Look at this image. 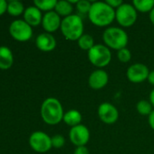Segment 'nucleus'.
<instances>
[{
	"mask_svg": "<svg viewBox=\"0 0 154 154\" xmlns=\"http://www.w3.org/2000/svg\"><path fill=\"white\" fill-rule=\"evenodd\" d=\"M98 116L106 125H113L119 118L118 109L110 103H102L98 107Z\"/></svg>",
	"mask_w": 154,
	"mask_h": 154,
	"instance_id": "nucleus-11",
	"label": "nucleus"
},
{
	"mask_svg": "<svg viewBox=\"0 0 154 154\" xmlns=\"http://www.w3.org/2000/svg\"><path fill=\"white\" fill-rule=\"evenodd\" d=\"M7 12L10 15L18 16L25 12L24 5L17 0H11L7 2Z\"/></svg>",
	"mask_w": 154,
	"mask_h": 154,
	"instance_id": "nucleus-20",
	"label": "nucleus"
},
{
	"mask_svg": "<svg viewBox=\"0 0 154 154\" xmlns=\"http://www.w3.org/2000/svg\"><path fill=\"white\" fill-rule=\"evenodd\" d=\"M57 1L56 0H34V4L41 11L51 12L55 8Z\"/></svg>",
	"mask_w": 154,
	"mask_h": 154,
	"instance_id": "nucleus-22",
	"label": "nucleus"
},
{
	"mask_svg": "<svg viewBox=\"0 0 154 154\" xmlns=\"http://www.w3.org/2000/svg\"><path fill=\"white\" fill-rule=\"evenodd\" d=\"M111 7H113L114 10H116L117 8H119L123 4V2L122 0H106L105 1Z\"/></svg>",
	"mask_w": 154,
	"mask_h": 154,
	"instance_id": "nucleus-27",
	"label": "nucleus"
},
{
	"mask_svg": "<svg viewBox=\"0 0 154 154\" xmlns=\"http://www.w3.org/2000/svg\"><path fill=\"white\" fill-rule=\"evenodd\" d=\"M136 110L137 112L142 115V116H150L152 114V112L153 111V106L151 104L150 101L148 100H141L137 103L136 105Z\"/></svg>",
	"mask_w": 154,
	"mask_h": 154,
	"instance_id": "nucleus-23",
	"label": "nucleus"
},
{
	"mask_svg": "<svg viewBox=\"0 0 154 154\" xmlns=\"http://www.w3.org/2000/svg\"><path fill=\"white\" fill-rule=\"evenodd\" d=\"M64 108L61 102L54 97L44 100L41 106V116L44 122L49 125H58L64 118Z\"/></svg>",
	"mask_w": 154,
	"mask_h": 154,
	"instance_id": "nucleus-2",
	"label": "nucleus"
},
{
	"mask_svg": "<svg viewBox=\"0 0 154 154\" xmlns=\"http://www.w3.org/2000/svg\"><path fill=\"white\" fill-rule=\"evenodd\" d=\"M150 70L148 67L143 63H134L131 65L126 72L127 79L132 83H142L148 79Z\"/></svg>",
	"mask_w": 154,
	"mask_h": 154,
	"instance_id": "nucleus-9",
	"label": "nucleus"
},
{
	"mask_svg": "<svg viewBox=\"0 0 154 154\" xmlns=\"http://www.w3.org/2000/svg\"><path fill=\"white\" fill-rule=\"evenodd\" d=\"M9 32L16 41L26 42L31 39L33 35V29L32 26L29 25L25 20H15L10 24Z\"/></svg>",
	"mask_w": 154,
	"mask_h": 154,
	"instance_id": "nucleus-7",
	"label": "nucleus"
},
{
	"mask_svg": "<svg viewBox=\"0 0 154 154\" xmlns=\"http://www.w3.org/2000/svg\"><path fill=\"white\" fill-rule=\"evenodd\" d=\"M77 44L80 49L84 51H89L95 45L93 36L90 34H84V33L78 39Z\"/></svg>",
	"mask_w": 154,
	"mask_h": 154,
	"instance_id": "nucleus-21",
	"label": "nucleus"
},
{
	"mask_svg": "<svg viewBox=\"0 0 154 154\" xmlns=\"http://www.w3.org/2000/svg\"><path fill=\"white\" fill-rule=\"evenodd\" d=\"M150 21H151V23L154 25V8L151 11V13H150Z\"/></svg>",
	"mask_w": 154,
	"mask_h": 154,
	"instance_id": "nucleus-33",
	"label": "nucleus"
},
{
	"mask_svg": "<svg viewBox=\"0 0 154 154\" xmlns=\"http://www.w3.org/2000/svg\"><path fill=\"white\" fill-rule=\"evenodd\" d=\"M103 40L109 49L118 51L121 49L126 48L129 42V37L127 32L122 28L108 27L103 33Z\"/></svg>",
	"mask_w": 154,
	"mask_h": 154,
	"instance_id": "nucleus-4",
	"label": "nucleus"
},
{
	"mask_svg": "<svg viewBox=\"0 0 154 154\" xmlns=\"http://www.w3.org/2000/svg\"><path fill=\"white\" fill-rule=\"evenodd\" d=\"M117 58L121 62L127 63L132 59V53L128 48H123L117 51Z\"/></svg>",
	"mask_w": 154,
	"mask_h": 154,
	"instance_id": "nucleus-25",
	"label": "nucleus"
},
{
	"mask_svg": "<svg viewBox=\"0 0 154 154\" xmlns=\"http://www.w3.org/2000/svg\"><path fill=\"white\" fill-rule=\"evenodd\" d=\"M92 4L93 3L88 0H79L77 1L75 7L80 14H88L91 10Z\"/></svg>",
	"mask_w": 154,
	"mask_h": 154,
	"instance_id": "nucleus-24",
	"label": "nucleus"
},
{
	"mask_svg": "<svg viewBox=\"0 0 154 154\" xmlns=\"http://www.w3.org/2000/svg\"><path fill=\"white\" fill-rule=\"evenodd\" d=\"M69 138L71 143L76 147L85 146L90 140V131L85 125L81 124L79 125L71 127Z\"/></svg>",
	"mask_w": 154,
	"mask_h": 154,
	"instance_id": "nucleus-10",
	"label": "nucleus"
},
{
	"mask_svg": "<svg viewBox=\"0 0 154 154\" xmlns=\"http://www.w3.org/2000/svg\"><path fill=\"white\" fill-rule=\"evenodd\" d=\"M149 101L151 102V104L152 105V106L154 107V88L151 91L150 93V97H149Z\"/></svg>",
	"mask_w": 154,
	"mask_h": 154,
	"instance_id": "nucleus-32",
	"label": "nucleus"
},
{
	"mask_svg": "<svg viewBox=\"0 0 154 154\" xmlns=\"http://www.w3.org/2000/svg\"><path fill=\"white\" fill-rule=\"evenodd\" d=\"M54 11L60 16H64V17H67V16L73 14L74 6H73V4L70 1L60 0V1H57Z\"/></svg>",
	"mask_w": 154,
	"mask_h": 154,
	"instance_id": "nucleus-18",
	"label": "nucleus"
},
{
	"mask_svg": "<svg viewBox=\"0 0 154 154\" xmlns=\"http://www.w3.org/2000/svg\"><path fill=\"white\" fill-rule=\"evenodd\" d=\"M74 154H90V152L86 146H80V147H76V149L74 152Z\"/></svg>",
	"mask_w": 154,
	"mask_h": 154,
	"instance_id": "nucleus-28",
	"label": "nucleus"
},
{
	"mask_svg": "<svg viewBox=\"0 0 154 154\" xmlns=\"http://www.w3.org/2000/svg\"><path fill=\"white\" fill-rule=\"evenodd\" d=\"M147 80L149 81V83L151 85H152L154 87V70L150 71V74H149V77H148V79Z\"/></svg>",
	"mask_w": 154,
	"mask_h": 154,
	"instance_id": "nucleus-31",
	"label": "nucleus"
},
{
	"mask_svg": "<svg viewBox=\"0 0 154 154\" xmlns=\"http://www.w3.org/2000/svg\"><path fill=\"white\" fill-rule=\"evenodd\" d=\"M24 19L25 21L31 26H37L42 23L43 15L41 10H39L36 6H28L24 12Z\"/></svg>",
	"mask_w": 154,
	"mask_h": 154,
	"instance_id": "nucleus-15",
	"label": "nucleus"
},
{
	"mask_svg": "<svg viewBox=\"0 0 154 154\" xmlns=\"http://www.w3.org/2000/svg\"><path fill=\"white\" fill-rule=\"evenodd\" d=\"M149 125L151 128L154 130V110L152 112V114L149 116Z\"/></svg>",
	"mask_w": 154,
	"mask_h": 154,
	"instance_id": "nucleus-30",
	"label": "nucleus"
},
{
	"mask_svg": "<svg viewBox=\"0 0 154 154\" xmlns=\"http://www.w3.org/2000/svg\"><path fill=\"white\" fill-rule=\"evenodd\" d=\"M90 22L98 27H106L115 20V10L106 2H93L88 14Z\"/></svg>",
	"mask_w": 154,
	"mask_h": 154,
	"instance_id": "nucleus-1",
	"label": "nucleus"
},
{
	"mask_svg": "<svg viewBox=\"0 0 154 154\" xmlns=\"http://www.w3.org/2000/svg\"><path fill=\"white\" fill-rule=\"evenodd\" d=\"M35 44H36V47L40 51L48 52V51H52L55 49L56 40L51 33L44 32V33H40L36 37Z\"/></svg>",
	"mask_w": 154,
	"mask_h": 154,
	"instance_id": "nucleus-14",
	"label": "nucleus"
},
{
	"mask_svg": "<svg viewBox=\"0 0 154 154\" xmlns=\"http://www.w3.org/2000/svg\"><path fill=\"white\" fill-rule=\"evenodd\" d=\"M133 5L136 9V11L141 13H151L154 8L153 0H134L133 2Z\"/></svg>",
	"mask_w": 154,
	"mask_h": 154,
	"instance_id": "nucleus-19",
	"label": "nucleus"
},
{
	"mask_svg": "<svg viewBox=\"0 0 154 154\" xmlns=\"http://www.w3.org/2000/svg\"><path fill=\"white\" fill-rule=\"evenodd\" d=\"M137 11L133 4L123 3L115 10V20L123 27H131L137 21Z\"/></svg>",
	"mask_w": 154,
	"mask_h": 154,
	"instance_id": "nucleus-6",
	"label": "nucleus"
},
{
	"mask_svg": "<svg viewBox=\"0 0 154 154\" xmlns=\"http://www.w3.org/2000/svg\"><path fill=\"white\" fill-rule=\"evenodd\" d=\"M29 144L31 148L39 153L47 152L52 146L51 137L44 132H34L29 138Z\"/></svg>",
	"mask_w": 154,
	"mask_h": 154,
	"instance_id": "nucleus-8",
	"label": "nucleus"
},
{
	"mask_svg": "<svg viewBox=\"0 0 154 154\" xmlns=\"http://www.w3.org/2000/svg\"><path fill=\"white\" fill-rule=\"evenodd\" d=\"M14 57L11 50L6 46H0V69H7L12 67Z\"/></svg>",
	"mask_w": 154,
	"mask_h": 154,
	"instance_id": "nucleus-16",
	"label": "nucleus"
},
{
	"mask_svg": "<svg viewBox=\"0 0 154 154\" xmlns=\"http://www.w3.org/2000/svg\"><path fill=\"white\" fill-rule=\"evenodd\" d=\"M82 119H83L82 114L78 110L72 109V110H69L66 113H64L63 121L67 125H69L71 127H74V126L81 125Z\"/></svg>",
	"mask_w": 154,
	"mask_h": 154,
	"instance_id": "nucleus-17",
	"label": "nucleus"
},
{
	"mask_svg": "<svg viewBox=\"0 0 154 154\" xmlns=\"http://www.w3.org/2000/svg\"><path fill=\"white\" fill-rule=\"evenodd\" d=\"M7 11V2L5 0H0V15Z\"/></svg>",
	"mask_w": 154,
	"mask_h": 154,
	"instance_id": "nucleus-29",
	"label": "nucleus"
},
{
	"mask_svg": "<svg viewBox=\"0 0 154 154\" xmlns=\"http://www.w3.org/2000/svg\"><path fill=\"white\" fill-rule=\"evenodd\" d=\"M84 23L79 14H72L64 17L61 23V32L68 41H78L84 34Z\"/></svg>",
	"mask_w": 154,
	"mask_h": 154,
	"instance_id": "nucleus-3",
	"label": "nucleus"
},
{
	"mask_svg": "<svg viewBox=\"0 0 154 154\" xmlns=\"http://www.w3.org/2000/svg\"><path fill=\"white\" fill-rule=\"evenodd\" d=\"M51 140H52V146L56 149L62 148L65 143V139L62 134H55L53 137H51Z\"/></svg>",
	"mask_w": 154,
	"mask_h": 154,
	"instance_id": "nucleus-26",
	"label": "nucleus"
},
{
	"mask_svg": "<svg viewBox=\"0 0 154 154\" xmlns=\"http://www.w3.org/2000/svg\"><path fill=\"white\" fill-rule=\"evenodd\" d=\"M88 60L93 66L103 69L110 64L112 60V52L106 45L95 44L88 51Z\"/></svg>",
	"mask_w": 154,
	"mask_h": 154,
	"instance_id": "nucleus-5",
	"label": "nucleus"
},
{
	"mask_svg": "<svg viewBox=\"0 0 154 154\" xmlns=\"http://www.w3.org/2000/svg\"><path fill=\"white\" fill-rule=\"evenodd\" d=\"M61 16L55 11L47 12L43 15L42 25L44 31L48 33L56 32L61 27Z\"/></svg>",
	"mask_w": 154,
	"mask_h": 154,
	"instance_id": "nucleus-12",
	"label": "nucleus"
},
{
	"mask_svg": "<svg viewBox=\"0 0 154 154\" xmlns=\"http://www.w3.org/2000/svg\"><path fill=\"white\" fill-rule=\"evenodd\" d=\"M109 81V76L107 72L102 69L93 71L88 79V84L91 88L94 90H99L103 88Z\"/></svg>",
	"mask_w": 154,
	"mask_h": 154,
	"instance_id": "nucleus-13",
	"label": "nucleus"
}]
</instances>
